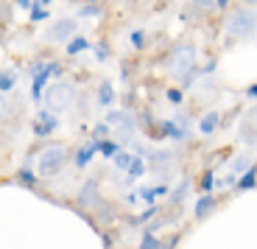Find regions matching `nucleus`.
<instances>
[{
    "label": "nucleus",
    "instance_id": "obj_15",
    "mask_svg": "<svg viewBox=\"0 0 257 249\" xmlns=\"http://www.w3.org/2000/svg\"><path fill=\"white\" fill-rule=\"evenodd\" d=\"M95 104L101 109H109L112 104H115V84L109 81V78H101V84H98V93H95Z\"/></svg>",
    "mask_w": 257,
    "mask_h": 249
},
{
    "label": "nucleus",
    "instance_id": "obj_2",
    "mask_svg": "<svg viewBox=\"0 0 257 249\" xmlns=\"http://www.w3.org/2000/svg\"><path fill=\"white\" fill-rule=\"evenodd\" d=\"M196 62H199V53H196L193 45H176L174 51L168 53L165 67H168V73H171V78L179 84V81H185L187 76L196 73Z\"/></svg>",
    "mask_w": 257,
    "mask_h": 249
},
{
    "label": "nucleus",
    "instance_id": "obj_6",
    "mask_svg": "<svg viewBox=\"0 0 257 249\" xmlns=\"http://www.w3.org/2000/svg\"><path fill=\"white\" fill-rule=\"evenodd\" d=\"M45 104L51 112H70V107L76 104V87L73 84H51L45 90Z\"/></svg>",
    "mask_w": 257,
    "mask_h": 249
},
{
    "label": "nucleus",
    "instance_id": "obj_24",
    "mask_svg": "<svg viewBox=\"0 0 257 249\" xmlns=\"http://www.w3.org/2000/svg\"><path fill=\"white\" fill-rule=\"evenodd\" d=\"M123 148V143L117 140V137H103L101 140V157H106V160H112L117 151Z\"/></svg>",
    "mask_w": 257,
    "mask_h": 249
},
{
    "label": "nucleus",
    "instance_id": "obj_41",
    "mask_svg": "<svg viewBox=\"0 0 257 249\" xmlns=\"http://www.w3.org/2000/svg\"><path fill=\"white\" fill-rule=\"evenodd\" d=\"M37 3H42V6H51L53 0H37Z\"/></svg>",
    "mask_w": 257,
    "mask_h": 249
},
{
    "label": "nucleus",
    "instance_id": "obj_31",
    "mask_svg": "<svg viewBox=\"0 0 257 249\" xmlns=\"http://www.w3.org/2000/svg\"><path fill=\"white\" fill-rule=\"evenodd\" d=\"M101 6H98V3H84V6L81 9H78V12H76V17H81V20H95V17H101Z\"/></svg>",
    "mask_w": 257,
    "mask_h": 249
},
{
    "label": "nucleus",
    "instance_id": "obj_30",
    "mask_svg": "<svg viewBox=\"0 0 257 249\" xmlns=\"http://www.w3.org/2000/svg\"><path fill=\"white\" fill-rule=\"evenodd\" d=\"M157 213H160V207H157V205H148L146 210L140 213V216H135V218H132V224H137V227H143V224L154 221V218H157Z\"/></svg>",
    "mask_w": 257,
    "mask_h": 249
},
{
    "label": "nucleus",
    "instance_id": "obj_23",
    "mask_svg": "<svg viewBox=\"0 0 257 249\" xmlns=\"http://www.w3.org/2000/svg\"><path fill=\"white\" fill-rule=\"evenodd\" d=\"M17 76H20V73L14 70V67H6V70H3V76H0V93H3V96H9V93L14 90Z\"/></svg>",
    "mask_w": 257,
    "mask_h": 249
},
{
    "label": "nucleus",
    "instance_id": "obj_10",
    "mask_svg": "<svg viewBox=\"0 0 257 249\" xmlns=\"http://www.w3.org/2000/svg\"><path fill=\"white\" fill-rule=\"evenodd\" d=\"M160 137H168V140H174V143H185L187 137H190V129L182 126L176 118H171V121H160Z\"/></svg>",
    "mask_w": 257,
    "mask_h": 249
},
{
    "label": "nucleus",
    "instance_id": "obj_22",
    "mask_svg": "<svg viewBox=\"0 0 257 249\" xmlns=\"http://www.w3.org/2000/svg\"><path fill=\"white\" fill-rule=\"evenodd\" d=\"M132 160H135V151H126V148H120V151L112 157V168H115V171H120V174H126L128 165H132Z\"/></svg>",
    "mask_w": 257,
    "mask_h": 249
},
{
    "label": "nucleus",
    "instance_id": "obj_19",
    "mask_svg": "<svg viewBox=\"0 0 257 249\" xmlns=\"http://www.w3.org/2000/svg\"><path fill=\"white\" fill-rule=\"evenodd\" d=\"M146 171H148L146 160H143L140 154H135V160H132V165H128V171H126V182H137L140 177H146Z\"/></svg>",
    "mask_w": 257,
    "mask_h": 249
},
{
    "label": "nucleus",
    "instance_id": "obj_26",
    "mask_svg": "<svg viewBox=\"0 0 257 249\" xmlns=\"http://www.w3.org/2000/svg\"><path fill=\"white\" fill-rule=\"evenodd\" d=\"M137 249H165V246H162V241L154 235V232L146 230V232L140 235V243H137Z\"/></svg>",
    "mask_w": 257,
    "mask_h": 249
},
{
    "label": "nucleus",
    "instance_id": "obj_40",
    "mask_svg": "<svg viewBox=\"0 0 257 249\" xmlns=\"http://www.w3.org/2000/svg\"><path fill=\"white\" fill-rule=\"evenodd\" d=\"M243 6H257V0H240Z\"/></svg>",
    "mask_w": 257,
    "mask_h": 249
},
{
    "label": "nucleus",
    "instance_id": "obj_28",
    "mask_svg": "<svg viewBox=\"0 0 257 249\" xmlns=\"http://www.w3.org/2000/svg\"><path fill=\"white\" fill-rule=\"evenodd\" d=\"M251 165H254V162H251L249 154H238V157L232 160V174H238V177H240V174H246Z\"/></svg>",
    "mask_w": 257,
    "mask_h": 249
},
{
    "label": "nucleus",
    "instance_id": "obj_39",
    "mask_svg": "<svg viewBox=\"0 0 257 249\" xmlns=\"http://www.w3.org/2000/svg\"><path fill=\"white\" fill-rule=\"evenodd\" d=\"M229 3L232 0H215V9H218V12H229Z\"/></svg>",
    "mask_w": 257,
    "mask_h": 249
},
{
    "label": "nucleus",
    "instance_id": "obj_3",
    "mask_svg": "<svg viewBox=\"0 0 257 249\" xmlns=\"http://www.w3.org/2000/svg\"><path fill=\"white\" fill-rule=\"evenodd\" d=\"M62 73H64V64L59 62V59L42 62V67L31 76V101L34 104H45V90L51 87V78H59Z\"/></svg>",
    "mask_w": 257,
    "mask_h": 249
},
{
    "label": "nucleus",
    "instance_id": "obj_11",
    "mask_svg": "<svg viewBox=\"0 0 257 249\" xmlns=\"http://www.w3.org/2000/svg\"><path fill=\"white\" fill-rule=\"evenodd\" d=\"M78 205H81L84 210H95V207L101 205V193H98V182H95V179H87V182L81 185Z\"/></svg>",
    "mask_w": 257,
    "mask_h": 249
},
{
    "label": "nucleus",
    "instance_id": "obj_17",
    "mask_svg": "<svg viewBox=\"0 0 257 249\" xmlns=\"http://www.w3.org/2000/svg\"><path fill=\"white\" fill-rule=\"evenodd\" d=\"M87 51H92V42L84 37V34H76L70 42L64 45V53H67V56H81V53H87Z\"/></svg>",
    "mask_w": 257,
    "mask_h": 249
},
{
    "label": "nucleus",
    "instance_id": "obj_7",
    "mask_svg": "<svg viewBox=\"0 0 257 249\" xmlns=\"http://www.w3.org/2000/svg\"><path fill=\"white\" fill-rule=\"evenodd\" d=\"M76 34H78L76 17H59V20H53L51 26L45 28L42 42H48V45H67Z\"/></svg>",
    "mask_w": 257,
    "mask_h": 249
},
{
    "label": "nucleus",
    "instance_id": "obj_34",
    "mask_svg": "<svg viewBox=\"0 0 257 249\" xmlns=\"http://www.w3.org/2000/svg\"><path fill=\"white\" fill-rule=\"evenodd\" d=\"M109 132H112V126L106 121H101L95 129H92V137H98V140H103V137H109Z\"/></svg>",
    "mask_w": 257,
    "mask_h": 249
},
{
    "label": "nucleus",
    "instance_id": "obj_1",
    "mask_svg": "<svg viewBox=\"0 0 257 249\" xmlns=\"http://www.w3.org/2000/svg\"><path fill=\"white\" fill-rule=\"evenodd\" d=\"M224 34L229 42H243V39L257 34V6H243L229 9V14L224 17Z\"/></svg>",
    "mask_w": 257,
    "mask_h": 249
},
{
    "label": "nucleus",
    "instance_id": "obj_35",
    "mask_svg": "<svg viewBox=\"0 0 257 249\" xmlns=\"http://www.w3.org/2000/svg\"><path fill=\"white\" fill-rule=\"evenodd\" d=\"M243 118H246V121H249V123H251V126H254V129H257V101H254V104H251V107H249V109H246V115H243Z\"/></svg>",
    "mask_w": 257,
    "mask_h": 249
},
{
    "label": "nucleus",
    "instance_id": "obj_14",
    "mask_svg": "<svg viewBox=\"0 0 257 249\" xmlns=\"http://www.w3.org/2000/svg\"><path fill=\"white\" fill-rule=\"evenodd\" d=\"M212 210H215V193H201L196 199V207H193V218L204 221L207 216H212Z\"/></svg>",
    "mask_w": 257,
    "mask_h": 249
},
{
    "label": "nucleus",
    "instance_id": "obj_21",
    "mask_svg": "<svg viewBox=\"0 0 257 249\" xmlns=\"http://www.w3.org/2000/svg\"><path fill=\"white\" fill-rule=\"evenodd\" d=\"M238 134H240V143H243V146H257V129L254 126H251V123L249 121H246V118H243V121H240V129H238Z\"/></svg>",
    "mask_w": 257,
    "mask_h": 249
},
{
    "label": "nucleus",
    "instance_id": "obj_16",
    "mask_svg": "<svg viewBox=\"0 0 257 249\" xmlns=\"http://www.w3.org/2000/svg\"><path fill=\"white\" fill-rule=\"evenodd\" d=\"M254 188H257V162L246 174H240V177H238V182H235L232 193H235V196H240V193H249V191H254Z\"/></svg>",
    "mask_w": 257,
    "mask_h": 249
},
{
    "label": "nucleus",
    "instance_id": "obj_12",
    "mask_svg": "<svg viewBox=\"0 0 257 249\" xmlns=\"http://www.w3.org/2000/svg\"><path fill=\"white\" fill-rule=\"evenodd\" d=\"M224 115H221L218 109H210V112H204V115L199 118V123H196V129H199L201 137H210V134H215L221 126H224Z\"/></svg>",
    "mask_w": 257,
    "mask_h": 249
},
{
    "label": "nucleus",
    "instance_id": "obj_29",
    "mask_svg": "<svg viewBox=\"0 0 257 249\" xmlns=\"http://www.w3.org/2000/svg\"><path fill=\"white\" fill-rule=\"evenodd\" d=\"M199 188H201V193H215V174H212V168H204V174L199 179Z\"/></svg>",
    "mask_w": 257,
    "mask_h": 249
},
{
    "label": "nucleus",
    "instance_id": "obj_42",
    "mask_svg": "<svg viewBox=\"0 0 257 249\" xmlns=\"http://www.w3.org/2000/svg\"><path fill=\"white\" fill-rule=\"evenodd\" d=\"M87 3H101V0H87Z\"/></svg>",
    "mask_w": 257,
    "mask_h": 249
},
{
    "label": "nucleus",
    "instance_id": "obj_36",
    "mask_svg": "<svg viewBox=\"0 0 257 249\" xmlns=\"http://www.w3.org/2000/svg\"><path fill=\"white\" fill-rule=\"evenodd\" d=\"M193 6L199 12H210V9H215V0H193Z\"/></svg>",
    "mask_w": 257,
    "mask_h": 249
},
{
    "label": "nucleus",
    "instance_id": "obj_18",
    "mask_svg": "<svg viewBox=\"0 0 257 249\" xmlns=\"http://www.w3.org/2000/svg\"><path fill=\"white\" fill-rule=\"evenodd\" d=\"M37 174H39L37 168H31L26 162V165H20V171H17V177H14V179H17L20 185H26L28 191H37Z\"/></svg>",
    "mask_w": 257,
    "mask_h": 249
},
{
    "label": "nucleus",
    "instance_id": "obj_9",
    "mask_svg": "<svg viewBox=\"0 0 257 249\" xmlns=\"http://www.w3.org/2000/svg\"><path fill=\"white\" fill-rule=\"evenodd\" d=\"M56 129H59V118H56V112H51V109H39L37 118H34V123H31L34 137H51V134L56 132Z\"/></svg>",
    "mask_w": 257,
    "mask_h": 249
},
{
    "label": "nucleus",
    "instance_id": "obj_8",
    "mask_svg": "<svg viewBox=\"0 0 257 249\" xmlns=\"http://www.w3.org/2000/svg\"><path fill=\"white\" fill-rule=\"evenodd\" d=\"M95 154H101V140L90 134V140H84L81 146L76 148V154H73V168H76V171H84V168L92 162Z\"/></svg>",
    "mask_w": 257,
    "mask_h": 249
},
{
    "label": "nucleus",
    "instance_id": "obj_33",
    "mask_svg": "<svg viewBox=\"0 0 257 249\" xmlns=\"http://www.w3.org/2000/svg\"><path fill=\"white\" fill-rule=\"evenodd\" d=\"M92 56H95L98 62H109V48L103 42H92Z\"/></svg>",
    "mask_w": 257,
    "mask_h": 249
},
{
    "label": "nucleus",
    "instance_id": "obj_38",
    "mask_svg": "<svg viewBox=\"0 0 257 249\" xmlns=\"http://www.w3.org/2000/svg\"><path fill=\"white\" fill-rule=\"evenodd\" d=\"M243 98L246 101H257V84H249V87L243 90Z\"/></svg>",
    "mask_w": 257,
    "mask_h": 249
},
{
    "label": "nucleus",
    "instance_id": "obj_5",
    "mask_svg": "<svg viewBox=\"0 0 257 249\" xmlns=\"http://www.w3.org/2000/svg\"><path fill=\"white\" fill-rule=\"evenodd\" d=\"M106 123L112 126V137H117L120 143H132L137 132V118L126 109H112L106 115Z\"/></svg>",
    "mask_w": 257,
    "mask_h": 249
},
{
    "label": "nucleus",
    "instance_id": "obj_20",
    "mask_svg": "<svg viewBox=\"0 0 257 249\" xmlns=\"http://www.w3.org/2000/svg\"><path fill=\"white\" fill-rule=\"evenodd\" d=\"M187 193H190V177H182L179 185L171 191V196H168V199H171V205H182V202L187 199Z\"/></svg>",
    "mask_w": 257,
    "mask_h": 249
},
{
    "label": "nucleus",
    "instance_id": "obj_25",
    "mask_svg": "<svg viewBox=\"0 0 257 249\" xmlns=\"http://www.w3.org/2000/svg\"><path fill=\"white\" fill-rule=\"evenodd\" d=\"M31 23H48L51 20V6H42V3H34V9L28 12Z\"/></svg>",
    "mask_w": 257,
    "mask_h": 249
},
{
    "label": "nucleus",
    "instance_id": "obj_4",
    "mask_svg": "<svg viewBox=\"0 0 257 249\" xmlns=\"http://www.w3.org/2000/svg\"><path fill=\"white\" fill-rule=\"evenodd\" d=\"M64 165H67V146H62V143H51L37 157V171H39V177H45V179L62 174Z\"/></svg>",
    "mask_w": 257,
    "mask_h": 249
},
{
    "label": "nucleus",
    "instance_id": "obj_13",
    "mask_svg": "<svg viewBox=\"0 0 257 249\" xmlns=\"http://www.w3.org/2000/svg\"><path fill=\"white\" fill-rule=\"evenodd\" d=\"M140 191V202L143 205H157L160 199L171 196V188L165 185V182H160V185H148V188H137Z\"/></svg>",
    "mask_w": 257,
    "mask_h": 249
},
{
    "label": "nucleus",
    "instance_id": "obj_27",
    "mask_svg": "<svg viewBox=\"0 0 257 249\" xmlns=\"http://www.w3.org/2000/svg\"><path fill=\"white\" fill-rule=\"evenodd\" d=\"M165 101L171 104V107H182V104H185V90H182L179 84H176V87H168L165 90Z\"/></svg>",
    "mask_w": 257,
    "mask_h": 249
},
{
    "label": "nucleus",
    "instance_id": "obj_32",
    "mask_svg": "<svg viewBox=\"0 0 257 249\" xmlns=\"http://www.w3.org/2000/svg\"><path fill=\"white\" fill-rule=\"evenodd\" d=\"M128 45H132L135 51H143V48H146V31H143V28L128 31Z\"/></svg>",
    "mask_w": 257,
    "mask_h": 249
},
{
    "label": "nucleus",
    "instance_id": "obj_37",
    "mask_svg": "<svg viewBox=\"0 0 257 249\" xmlns=\"http://www.w3.org/2000/svg\"><path fill=\"white\" fill-rule=\"evenodd\" d=\"M34 3H37V0H14V6H17L20 12H31Z\"/></svg>",
    "mask_w": 257,
    "mask_h": 249
}]
</instances>
